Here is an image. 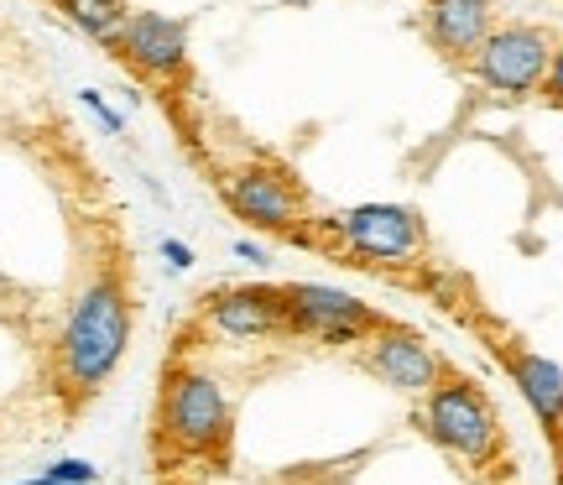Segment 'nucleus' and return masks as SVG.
Returning <instances> with one entry per match:
<instances>
[{
	"instance_id": "f03ea898",
	"label": "nucleus",
	"mask_w": 563,
	"mask_h": 485,
	"mask_svg": "<svg viewBox=\"0 0 563 485\" xmlns=\"http://www.w3.org/2000/svg\"><path fill=\"white\" fill-rule=\"evenodd\" d=\"M157 428L183 454H214L230 439V403H224L220 382L194 371V365H173L167 382H162Z\"/></svg>"
},
{
	"instance_id": "0eeeda50",
	"label": "nucleus",
	"mask_w": 563,
	"mask_h": 485,
	"mask_svg": "<svg viewBox=\"0 0 563 485\" xmlns=\"http://www.w3.org/2000/svg\"><path fill=\"white\" fill-rule=\"evenodd\" d=\"M115 53L146 79H178L188 63V21L162 16V11H131Z\"/></svg>"
},
{
	"instance_id": "4468645a",
	"label": "nucleus",
	"mask_w": 563,
	"mask_h": 485,
	"mask_svg": "<svg viewBox=\"0 0 563 485\" xmlns=\"http://www.w3.org/2000/svg\"><path fill=\"white\" fill-rule=\"evenodd\" d=\"M79 104L89 110V115H95V121L104 125V131H110V136H121V131H125V115H121V110H110V104H104L100 89H79Z\"/></svg>"
},
{
	"instance_id": "6e6552de",
	"label": "nucleus",
	"mask_w": 563,
	"mask_h": 485,
	"mask_svg": "<svg viewBox=\"0 0 563 485\" xmlns=\"http://www.w3.org/2000/svg\"><path fill=\"white\" fill-rule=\"evenodd\" d=\"M365 344H371V350H365V365H371L386 386H397L402 397H428V392L439 386L443 365H439V355L418 340V334L382 323V329H376Z\"/></svg>"
},
{
	"instance_id": "423d86ee",
	"label": "nucleus",
	"mask_w": 563,
	"mask_h": 485,
	"mask_svg": "<svg viewBox=\"0 0 563 485\" xmlns=\"http://www.w3.org/2000/svg\"><path fill=\"white\" fill-rule=\"evenodd\" d=\"M334 230L361 256H382V262H407L422 245V220L407 203H355V209L334 214Z\"/></svg>"
},
{
	"instance_id": "7ed1b4c3",
	"label": "nucleus",
	"mask_w": 563,
	"mask_h": 485,
	"mask_svg": "<svg viewBox=\"0 0 563 485\" xmlns=\"http://www.w3.org/2000/svg\"><path fill=\"white\" fill-rule=\"evenodd\" d=\"M422 428L428 439L443 444L449 454H464V460H490L496 454V412L470 382H443L422 397Z\"/></svg>"
},
{
	"instance_id": "f257e3e1",
	"label": "nucleus",
	"mask_w": 563,
	"mask_h": 485,
	"mask_svg": "<svg viewBox=\"0 0 563 485\" xmlns=\"http://www.w3.org/2000/svg\"><path fill=\"white\" fill-rule=\"evenodd\" d=\"M125 344H131V293L121 277L104 272L74 298L68 323H63L58 371L68 397H95L125 361Z\"/></svg>"
},
{
	"instance_id": "a211bd4d",
	"label": "nucleus",
	"mask_w": 563,
	"mask_h": 485,
	"mask_svg": "<svg viewBox=\"0 0 563 485\" xmlns=\"http://www.w3.org/2000/svg\"><path fill=\"white\" fill-rule=\"evenodd\" d=\"M235 256H241V262H256V266L266 262V251L256 241H235Z\"/></svg>"
},
{
	"instance_id": "f3484780",
	"label": "nucleus",
	"mask_w": 563,
	"mask_h": 485,
	"mask_svg": "<svg viewBox=\"0 0 563 485\" xmlns=\"http://www.w3.org/2000/svg\"><path fill=\"white\" fill-rule=\"evenodd\" d=\"M162 256H167V262L178 266V272H188V266H194V251H188L183 241H162Z\"/></svg>"
},
{
	"instance_id": "dca6fc26",
	"label": "nucleus",
	"mask_w": 563,
	"mask_h": 485,
	"mask_svg": "<svg viewBox=\"0 0 563 485\" xmlns=\"http://www.w3.org/2000/svg\"><path fill=\"white\" fill-rule=\"evenodd\" d=\"M543 89H548V100L563 104V47L548 58V74H543Z\"/></svg>"
},
{
	"instance_id": "9b49d317",
	"label": "nucleus",
	"mask_w": 563,
	"mask_h": 485,
	"mask_svg": "<svg viewBox=\"0 0 563 485\" xmlns=\"http://www.w3.org/2000/svg\"><path fill=\"white\" fill-rule=\"evenodd\" d=\"M428 26L449 53H475L490 32V0H433Z\"/></svg>"
},
{
	"instance_id": "ddd939ff",
	"label": "nucleus",
	"mask_w": 563,
	"mask_h": 485,
	"mask_svg": "<svg viewBox=\"0 0 563 485\" xmlns=\"http://www.w3.org/2000/svg\"><path fill=\"white\" fill-rule=\"evenodd\" d=\"M63 11H68V21L79 26L84 37L104 42V47H115L121 42V26H125V0H58Z\"/></svg>"
},
{
	"instance_id": "1a4fd4ad",
	"label": "nucleus",
	"mask_w": 563,
	"mask_h": 485,
	"mask_svg": "<svg viewBox=\"0 0 563 485\" xmlns=\"http://www.w3.org/2000/svg\"><path fill=\"white\" fill-rule=\"evenodd\" d=\"M203 323L224 340H262L287 329V304L282 287H224L203 298Z\"/></svg>"
},
{
	"instance_id": "20e7f679",
	"label": "nucleus",
	"mask_w": 563,
	"mask_h": 485,
	"mask_svg": "<svg viewBox=\"0 0 563 485\" xmlns=\"http://www.w3.org/2000/svg\"><path fill=\"white\" fill-rule=\"evenodd\" d=\"M282 304H287V329L308 334V340H329V344H350V340H371L382 329V313L344 293V287H323V283H287L282 287Z\"/></svg>"
},
{
	"instance_id": "9d476101",
	"label": "nucleus",
	"mask_w": 563,
	"mask_h": 485,
	"mask_svg": "<svg viewBox=\"0 0 563 485\" xmlns=\"http://www.w3.org/2000/svg\"><path fill=\"white\" fill-rule=\"evenodd\" d=\"M224 203L256 230H292L302 214V194L272 167H245L224 183Z\"/></svg>"
},
{
	"instance_id": "2eb2a0df",
	"label": "nucleus",
	"mask_w": 563,
	"mask_h": 485,
	"mask_svg": "<svg viewBox=\"0 0 563 485\" xmlns=\"http://www.w3.org/2000/svg\"><path fill=\"white\" fill-rule=\"evenodd\" d=\"M42 475H53V481H63V485H95L100 481V470L89 465V460H53Z\"/></svg>"
},
{
	"instance_id": "f8f14e48",
	"label": "nucleus",
	"mask_w": 563,
	"mask_h": 485,
	"mask_svg": "<svg viewBox=\"0 0 563 485\" xmlns=\"http://www.w3.org/2000/svg\"><path fill=\"white\" fill-rule=\"evenodd\" d=\"M511 371H517V382H522L527 403L532 412L543 418V423H563V371L543 355H511Z\"/></svg>"
},
{
	"instance_id": "39448f33",
	"label": "nucleus",
	"mask_w": 563,
	"mask_h": 485,
	"mask_svg": "<svg viewBox=\"0 0 563 485\" xmlns=\"http://www.w3.org/2000/svg\"><path fill=\"white\" fill-rule=\"evenodd\" d=\"M548 58H553V42L538 26H490L485 42L470 53L475 79L501 89V95H532V89H543Z\"/></svg>"
},
{
	"instance_id": "6ab92c4d",
	"label": "nucleus",
	"mask_w": 563,
	"mask_h": 485,
	"mask_svg": "<svg viewBox=\"0 0 563 485\" xmlns=\"http://www.w3.org/2000/svg\"><path fill=\"white\" fill-rule=\"evenodd\" d=\"M32 485H63V481H53V475H42V481H32Z\"/></svg>"
}]
</instances>
